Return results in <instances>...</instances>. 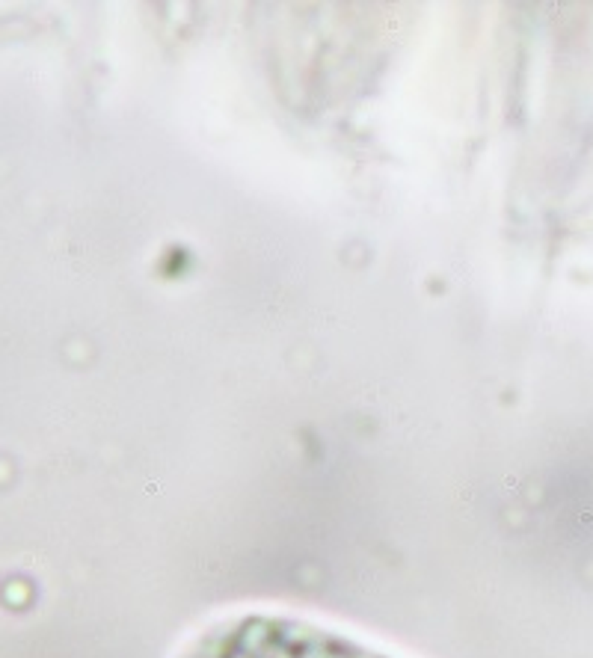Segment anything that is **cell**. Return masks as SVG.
Masks as SVG:
<instances>
[{
    "label": "cell",
    "instance_id": "1",
    "mask_svg": "<svg viewBox=\"0 0 593 658\" xmlns=\"http://www.w3.org/2000/svg\"><path fill=\"white\" fill-rule=\"evenodd\" d=\"M178 658H394L344 632L282 614H240L208 626Z\"/></svg>",
    "mask_w": 593,
    "mask_h": 658
}]
</instances>
